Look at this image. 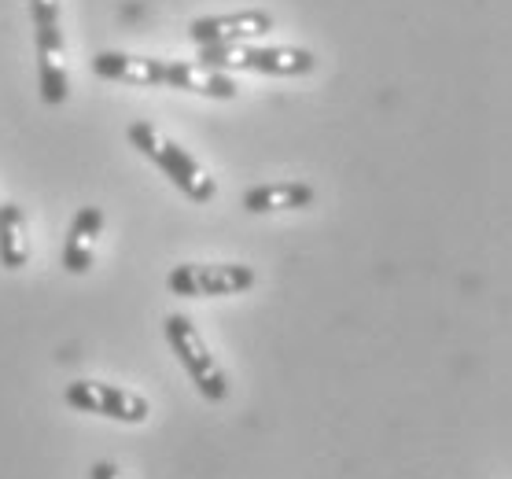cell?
<instances>
[{"label": "cell", "instance_id": "ba28073f", "mask_svg": "<svg viewBox=\"0 0 512 479\" xmlns=\"http://www.w3.org/2000/svg\"><path fill=\"white\" fill-rule=\"evenodd\" d=\"M93 71L104 82L133 85V89H163L170 74V59L129 56V52H100L93 59Z\"/></svg>", "mask_w": 512, "mask_h": 479}, {"label": "cell", "instance_id": "8992f818", "mask_svg": "<svg viewBox=\"0 0 512 479\" xmlns=\"http://www.w3.org/2000/svg\"><path fill=\"white\" fill-rule=\"evenodd\" d=\"M273 30V15L262 12V8H244V12L233 15H203L188 26V37L196 41L199 48L210 45H247V41H258Z\"/></svg>", "mask_w": 512, "mask_h": 479}, {"label": "cell", "instance_id": "9c48e42d", "mask_svg": "<svg viewBox=\"0 0 512 479\" xmlns=\"http://www.w3.org/2000/svg\"><path fill=\"white\" fill-rule=\"evenodd\" d=\"M104 233V211L100 207H82V211L74 214V222H70V233H67V244H63V269L74 273V277H82L89 273L96 258V240Z\"/></svg>", "mask_w": 512, "mask_h": 479}, {"label": "cell", "instance_id": "8fae6325", "mask_svg": "<svg viewBox=\"0 0 512 479\" xmlns=\"http://www.w3.org/2000/svg\"><path fill=\"white\" fill-rule=\"evenodd\" d=\"M166 85L196 96H210V100H233L236 89H240L229 71H214V67H203V63H181V59H170Z\"/></svg>", "mask_w": 512, "mask_h": 479}, {"label": "cell", "instance_id": "5b68a950", "mask_svg": "<svg viewBox=\"0 0 512 479\" xmlns=\"http://www.w3.org/2000/svg\"><path fill=\"white\" fill-rule=\"evenodd\" d=\"M63 402L78 413H96V417H107V421H122V424H144L148 421V398L129 391V387L104 384V380H74L63 391Z\"/></svg>", "mask_w": 512, "mask_h": 479}, {"label": "cell", "instance_id": "3957f363", "mask_svg": "<svg viewBox=\"0 0 512 479\" xmlns=\"http://www.w3.org/2000/svg\"><path fill=\"white\" fill-rule=\"evenodd\" d=\"M166 339H170V351L177 354V362L185 365V373L192 376L199 395L207 398V402H225L229 398V376L218 365V358L210 354L207 339L199 336L192 317L185 314L166 317Z\"/></svg>", "mask_w": 512, "mask_h": 479}, {"label": "cell", "instance_id": "7a4b0ae2", "mask_svg": "<svg viewBox=\"0 0 512 479\" xmlns=\"http://www.w3.org/2000/svg\"><path fill=\"white\" fill-rule=\"evenodd\" d=\"M203 67L214 71H251V74H273V78H303L314 74L317 59L310 48L291 45H210L199 52Z\"/></svg>", "mask_w": 512, "mask_h": 479}, {"label": "cell", "instance_id": "52a82bcc", "mask_svg": "<svg viewBox=\"0 0 512 479\" xmlns=\"http://www.w3.org/2000/svg\"><path fill=\"white\" fill-rule=\"evenodd\" d=\"M37 82H41V100L45 104H63L70 93L67 78V48H63V30L59 23L37 26Z\"/></svg>", "mask_w": 512, "mask_h": 479}, {"label": "cell", "instance_id": "6da1fadb", "mask_svg": "<svg viewBox=\"0 0 512 479\" xmlns=\"http://www.w3.org/2000/svg\"><path fill=\"white\" fill-rule=\"evenodd\" d=\"M129 144H133L140 155H148L188 199H196V203H210V199H214L218 185H214V177L207 174V166L199 163L188 148L170 141L159 126H152V122H133V126H129Z\"/></svg>", "mask_w": 512, "mask_h": 479}, {"label": "cell", "instance_id": "5bb4252c", "mask_svg": "<svg viewBox=\"0 0 512 479\" xmlns=\"http://www.w3.org/2000/svg\"><path fill=\"white\" fill-rule=\"evenodd\" d=\"M89 479H122V472H118V465H111V461H96V465L89 468Z\"/></svg>", "mask_w": 512, "mask_h": 479}, {"label": "cell", "instance_id": "4fadbf2b", "mask_svg": "<svg viewBox=\"0 0 512 479\" xmlns=\"http://www.w3.org/2000/svg\"><path fill=\"white\" fill-rule=\"evenodd\" d=\"M30 19H34V26L59 23V0H30Z\"/></svg>", "mask_w": 512, "mask_h": 479}, {"label": "cell", "instance_id": "30bf717a", "mask_svg": "<svg viewBox=\"0 0 512 479\" xmlns=\"http://www.w3.org/2000/svg\"><path fill=\"white\" fill-rule=\"evenodd\" d=\"M314 185L306 181H269V185L247 188L240 207L247 214H277V211H303L314 203Z\"/></svg>", "mask_w": 512, "mask_h": 479}, {"label": "cell", "instance_id": "7c38bea8", "mask_svg": "<svg viewBox=\"0 0 512 479\" xmlns=\"http://www.w3.org/2000/svg\"><path fill=\"white\" fill-rule=\"evenodd\" d=\"M30 262V236H26V211L19 203H0V266L23 269Z\"/></svg>", "mask_w": 512, "mask_h": 479}, {"label": "cell", "instance_id": "277c9868", "mask_svg": "<svg viewBox=\"0 0 512 479\" xmlns=\"http://www.w3.org/2000/svg\"><path fill=\"white\" fill-rule=\"evenodd\" d=\"M258 273L244 262H185V266L170 269V292L185 295V299H222V295H240L255 288Z\"/></svg>", "mask_w": 512, "mask_h": 479}]
</instances>
